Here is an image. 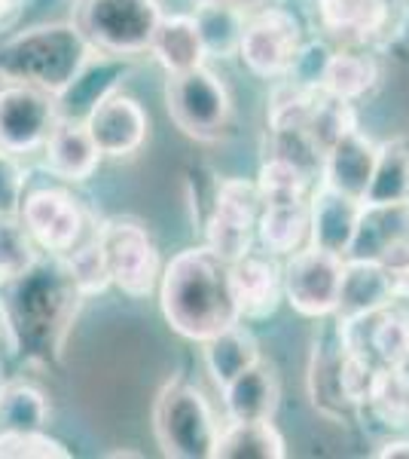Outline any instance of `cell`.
<instances>
[{"label":"cell","mask_w":409,"mask_h":459,"mask_svg":"<svg viewBox=\"0 0 409 459\" xmlns=\"http://www.w3.org/2000/svg\"><path fill=\"white\" fill-rule=\"evenodd\" d=\"M162 316L181 337L205 343L220 331L239 325L233 291H229V264L211 248H187L168 264L159 288Z\"/></svg>","instance_id":"6da1fadb"},{"label":"cell","mask_w":409,"mask_h":459,"mask_svg":"<svg viewBox=\"0 0 409 459\" xmlns=\"http://www.w3.org/2000/svg\"><path fill=\"white\" fill-rule=\"evenodd\" d=\"M92 56V43L68 22L28 28L0 47V77L6 83H25L55 99L77 77Z\"/></svg>","instance_id":"7a4b0ae2"},{"label":"cell","mask_w":409,"mask_h":459,"mask_svg":"<svg viewBox=\"0 0 409 459\" xmlns=\"http://www.w3.org/2000/svg\"><path fill=\"white\" fill-rule=\"evenodd\" d=\"M153 432L171 459H214L220 429L202 392L175 380L153 404Z\"/></svg>","instance_id":"3957f363"},{"label":"cell","mask_w":409,"mask_h":459,"mask_svg":"<svg viewBox=\"0 0 409 459\" xmlns=\"http://www.w3.org/2000/svg\"><path fill=\"white\" fill-rule=\"evenodd\" d=\"M162 10L156 0H83L77 28L92 49L138 56L153 47Z\"/></svg>","instance_id":"277c9868"},{"label":"cell","mask_w":409,"mask_h":459,"mask_svg":"<svg viewBox=\"0 0 409 459\" xmlns=\"http://www.w3.org/2000/svg\"><path fill=\"white\" fill-rule=\"evenodd\" d=\"M168 117L183 135L196 142H214L229 123V92L217 74L202 68L168 74L166 86Z\"/></svg>","instance_id":"5b68a950"},{"label":"cell","mask_w":409,"mask_h":459,"mask_svg":"<svg viewBox=\"0 0 409 459\" xmlns=\"http://www.w3.org/2000/svg\"><path fill=\"white\" fill-rule=\"evenodd\" d=\"M98 242L110 273V285H116L129 298H150L159 279V251L150 233L135 221L114 218L101 227Z\"/></svg>","instance_id":"8992f818"},{"label":"cell","mask_w":409,"mask_h":459,"mask_svg":"<svg viewBox=\"0 0 409 459\" xmlns=\"http://www.w3.org/2000/svg\"><path fill=\"white\" fill-rule=\"evenodd\" d=\"M260 190L244 178H226L217 187L214 212L208 218V248L220 261L233 264L244 257L254 246L257 221H260Z\"/></svg>","instance_id":"52a82bcc"},{"label":"cell","mask_w":409,"mask_h":459,"mask_svg":"<svg viewBox=\"0 0 409 459\" xmlns=\"http://www.w3.org/2000/svg\"><path fill=\"white\" fill-rule=\"evenodd\" d=\"M342 261L330 251L315 246L294 251L290 264L281 270L285 276V298L290 307L306 318H324L337 313L342 288Z\"/></svg>","instance_id":"ba28073f"},{"label":"cell","mask_w":409,"mask_h":459,"mask_svg":"<svg viewBox=\"0 0 409 459\" xmlns=\"http://www.w3.org/2000/svg\"><path fill=\"white\" fill-rule=\"evenodd\" d=\"M55 120L58 110L52 95L25 83L0 86V147L6 153H34L47 144Z\"/></svg>","instance_id":"9c48e42d"},{"label":"cell","mask_w":409,"mask_h":459,"mask_svg":"<svg viewBox=\"0 0 409 459\" xmlns=\"http://www.w3.org/2000/svg\"><path fill=\"white\" fill-rule=\"evenodd\" d=\"M302 47V31L285 10H263L244 25L239 56L257 77H285Z\"/></svg>","instance_id":"30bf717a"},{"label":"cell","mask_w":409,"mask_h":459,"mask_svg":"<svg viewBox=\"0 0 409 459\" xmlns=\"http://www.w3.org/2000/svg\"><path fill=\"white\" fill-rule=\"evenodd\" d=\"M19 218L31 233L34 246L55 251V255H68L83 236V212L77 199L58 187L28 194L19 205Z\"/></svg>","instance_id":"8fae6325"},{"label":"cell","mask_w":409,"mask_h":459,"mask_svg":"<svg viewBox=\"0 0 409 459\" xmlns=\"http://www.w3.org/2000/svg\"><path fill=\"white\" fill-rule=\"evenodd\" d=\"M83 123L101 157H129L147 142V129H150L147 110L135 99L120 92L107 95L101 105H95Z\"/></svg>","instance_id":"7c38bea8"},{"label":"cell","mask_w":409,"mask_h":459,"mask_svg":"<svg viewBox=\"0 0 409 459\" xmlns=\"http://www.w3.org/2000/svg\"><path fill=\"white\" fill-rule=\"evenodd\" d=\"M361 214H363V203L321 184L318 194L311 196V203H309L311 246L330 251V255H337V257H348L352 255L354 239H358Z\"/></svg>","instance_id":"4fadbf2b"},{"label":"cell","mask_w":409,"mask_h":459,"mask_svg":"<svg viewBox=\"0 0 409 459\" xmlns=\"http://www.w3.org/2000/svg\"><path fill=\"white\" fill-rule=\"evenodd\" d=\"M229 291H233L239 318L260 322L278 309L281 298H285V276L275 261L248 251L244 257L229 264Z\"/></svg>","instance_id":"5bb4252c"},{"label":"cell","mask_w":409,"mask_h":459,"mask_svg":"<svg viewBox=\"0 0 409 459\" xmlns=\"http://www.w3.org/2000/svg\"><path fill=\"white\" fill-rule=\"evenodd\" d=\"M397 294V279L385 264L373 261V257H348V261H342V288L337 303L339 322L379 313V309L391 307Z\"/></svg>","instance_id":"9a60e30c"},{"label":"cell","mask_w":409,"mask_h":459,"mask_svg":"<svg viewBox=\"0 0 409 459\" xmlns=\"http://www.w3.org/2000/svg\"><path fill=\"white\" fill-rule=\"evenodd\" d=\"M125 71H129V62H125L123 56H114V53L95 56V49H92L86 65L77 71V77L55 95L58 117L83 123L95 110V105H101L107 95L116 92V83L125 77Z\"/></svg>","instance_id":"2e32d148"},{"label":"cell","mask_w":409,"mask_h":459,"mask_svg":"<svg viewBox=\"0 0 409 459\" xmlns=\"http://www.w3.org/2000/svg\"><path fill=\"white\" fill-rule=\"evenodd\" d=\"M376 157H379V147L363 138L358 132V126L345 129L342 135L324 151V184L339 194L358 199L363 203L370 187V178H373L376 169Z\"/></svg>","instance_id":"e0dca14e"},{"label":"cell","mask_w":409,"mask_h":459,"mask_svg":"<svg viewBox=\"0 0 409 459\" xmlns=\"http://www.w3.org/2000/svg\"><path fill=\"white\" fill-rule=\"evenodd\" d=\"M43 151H47V169L55 178H64V181H86V178H92L101 157L86 123L64 120V117H58L55 126H52Z\"/></svg>","instance_id":"ac0fdd59"},{"label":"cell","mask_w":409,"mask_h":459,"mask_svg":"<svg viewBox=\"0 0 409 459\" xmlns=\"http://www.w3.org/2000/svg\"><path fill=\"white\" fill-rule=\"evenodd\" d=\"M226 413L235 423H266L278 411V380L263 359L223 386Z\"/></svg>","instance_id":"d6986e66"},{"label":"cell","mask_w":409,"mask_h":459,"mask_svg":"<svg viewBox=\"0 0 409 459\" xmlns=\"http://www.w3.org/2000/svg\"><path fill=\"white\" fill-rule=\"evenodd\" d=\"M192 22L202 37L205 56L214 58H229L239 53L242 37H244V10L233 0H202L192 13Z\"/></svg>","instance_id":"ffe728a7"},{"label":"cell","mask_w":409,"mask_h":459,"mask_svg":"<svg viewBox=\"0 0 409 459\" xmlns=\"http://www.w3.org/2000/svg\"><path fill=\"white\" fill-rule=\"evenodd\" d=\"M150 53L168 74L192 71L205 65V47L192 16H162Z\"/></svg>","instance_id":"44dd1931"},{"label":"cell","mask_w":409,"mask_h":459,"mask_svg":"<svg viewBox=\"0 0 409 459\" xmlns=\"http://www.w3.org/2000/svg\"><path fill=\"white\" fill-rule=\"evenodd\" d=\"M257 236L269 255H294L309 236V203H266L257 221Z\"/></svg>","instance_id":"7402d4cb"},{"label":"cell","mask_w":409,"mask_h":459,"mask_svg":"<svg viewBox=\"0 0 409 459\" xmlns=\"http://www.w3.org/2000/svg\"><path fill=\"white\" fill-rule=\"evenodd\" d=\"M254 361H260L257 340L251 337V331L239 328V325L220 331L217 337L205 340L208 374L214 377V383H217L220 389L226 386V383H233L242 371H248Z\"/></svg>","instance_id":"603a6c76"},{"label":"cell","mask_w":409,"mask_h":459,"mask_svg":"<svg viewBox=\"0 0 409 459\" xmlns=\"http://www.w3.org/2000/svg\"><path fill=\"white\" fill-rule=\"evenodd\" d=\"M285 450V438L272 420L266 423H229L217 435L214 444V459H281Z\"/></svg>","instance_id":"cb8c5ba5"},{"label":"cell","mask_w":409,"mask_h":459,"mask_svg":"<svg viewBox=\"0 0 409 459\" xmlns=\"http://www.w3.org/2000/svg\"><path fill=\"white\" fill-rule=\"evenodd\" d=\"M363 205H409V147L404 142L379 147Z\"/></svg>","instance_id":"d4e9b609"},{"label":"cell","mask_w":409,"mask_h":459,"mask_svg":"<svg viewBox=\"0 0 409 459\" xmlns=\"http://www.w3.org/2000/svg\"><path fill=\"white\" fill-rule=\"evenodd\" d=\"M324 28L333 34H352V37H373L382 31L388 22V6L385 0H318Z\"/></svg>","instance_id":"484cf974"},{"label":"cell","mask_w":409,"mask_h":459,"mask_svg":"<svg viewBox=\"0 0 409 459\" xmlns=\"http://www.w3.org/2000/svg\"><path fill=\"white\" fill-rule=\"evenodd\" d=\"M49 420V402L34 383L10 380L0 383V429L40 432Z\"/></svg>","instance_id":"4316f807"},{"label":"cell","mask_w":409,"mask_h":459,"mask_svg":"<svg viewBox=\"0 0 409 459\" xmlns=\"http://www.w3.org/2000/svg\"><path fill=\"white\" fill-rule=\"evenodd\" d=\"M376 77H379V71H376L373 58L358 56V53H330L321 89L327 95H333V99L354 101L373 89Z\"/></svg>","instance_id":"83f0119b"},{"label":"cell","mask_w":409,"mask_h":459,"mask_svg":"<svg viewBox=\"0 0 409 459\" xmlns=\"http://www.w3.org/2000/svg\"><path fill=\"white\" fill-rule=\"evenodd\" d=\"M367 404L388 426L409 423V377L397 365H379L373 374Z\"/></svg>","instance_id":"f1b7e54d"},{"label":"cell","mask_w":409,"mask_h":459,"mask_svg":"<svg viewBox=\"0 0 409 459\" xmlns=\"http://www.w3.org/2000/svg\"><path fill=\"white\" fill-rule=\"evenodd\" d=\"M37 266V248L19 214H0V282H19Z\"/></svg>","instance_id":"f546056e"},{"label":"cell","mask_w":409,"mask_h":459,"mask_svg":"<svg viewBox=\"0 0 409 459\" xmlns=\"http://www.w3.org/2000/svg\"><path fill=\"white\" fill-rule=\"evenodd\" d=\"M309 187V172L302 166H296L287 157H275L269 162H263L257 175V190L260 199L266 203H294V199H306Z\"/></svg>","instance_id":"4dcf8cb0"},{"label":"cell","mask_w":409,"mask_h":459,"mask_svg":"<svg viewBox=\"0 0 409 459\" xmlns=\"http://www.w3.org/2000/svg\"><path fill=\"white\" fill-rule=\"evenodd\" d=\"M64 276L73 288L77 298H89V294H101L110 285V273L104 264L101 242H86L83 248H71L68 261H64Z\"/></svg>","instance_id":"1f68e13d"},{"label":"cell","mask_w":409,"mask_h":459,"mask_svg":"<svg viewBox=\"0 0 409 459\" xmlns=\"http://www.w3.org/2000/svg\"><path fill=\"white\" fill-rule=\"evenodd\" d=\"M71 450L62 441L40 432L0 429V459H68Z\"/></svg>","instance_id":"d6a6232c"},{"label":"cell","mask_w":409,"mask_h":459,"mask_svg":"<svg viewBox=\"0 0 409 459\" xmlns=\"http://www.w3.org/2000/svg\"><path fill=\"white\" fill-rule=\"evenodd\" d=\"M25 172L19 169L16 153H6L0 147V214H19Z\"/></svg>","instance_id":"836d02e7"},{"label":"cell","mask_w":409,"mask_h":459,"mask_svg":"<svg viewBox=\"0 0 409 459\" xmlns=\"http://www.w3.org/2000/svg\"><path fill=\"white\" fill-rule=\"evenodd\" d=\"M330 62V49L324 43H309V47H300V56H296L294 68H290V77L302 86L321 89L324 80V68Z\"/></svg>","instance_id":"e575fe53"},{"label":"cell","mask_w":409,"mask_h":459,"mask_svg":"<svg viewBox=\"0 0 409 459\" xmlns=\"http://www.w3.org/2000/svg\"><path fill=\"white\" fill-rule=\"evenodd\" d=\"M379 459H409V438H397V441H388L376 450Z\"/></svg>","instance_id":"d590c367"},{"label":"cell","mask_w":409,"mask_h":459,"mask_svg":"<svg viewBox=\"0 0 409 459\" xmlns=\"http://www.w3.org/2000/svg\"><path fill=\"white\" fill-rule=\"evenodd\" d=\"M400 368H404V374L409 377V359H406V361H404V365H400Z\"/></svg>","instance_id":"8d00e7d4"},{"label":"cell","mask_w":409,"mask_h":459,"mask_svg":"<svg viewBox=\"0 0 409 459\" xmlns=\"http://www.w3.org/2000/svg\"><path fill=\"white\" fill-rule=\"evenodd\" d=\"M404 4H409V0H404Z\"/></svg>","instance_id":"74e56055"},{"label":"cell","mask_w":409,"mask_h":459,"mask_svg":"<svg viewBox=\"0 0 409 459\" xmlns=\"http://www.w3.org/2000/svg\"><path fill=\"white\" fill-rule=\"evenodd\" d=\"M406 294H409V288H406Z\"/></svg>","instance_id":"f35d334b"}]
</instances>
